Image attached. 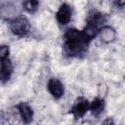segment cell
Instances as JSON below:
<instances>
[{
	"label": "cell",
	"mask_w": 125,
	"mask_h": 125,
	"mask_svg": "<svg viewBox=\"0 0 125 125\" xmlns=\"http://www.w3.org/2000/svg\"><path fill=\"white\" fill-rule=\"evenodd\" d=\"M103 125H114V122L112 120V118H106L105 120H104L103 122Z\"/></svg>",
	"instance_id": "7c38bea8"
},
{
	"label": "cell",
	"mask_w": 125,
	"mask_h": 125,
	"mask_svg": "<svg viewBox=\"0 0 125 125\" xmlns=\"http://www.w3.org/2000/svg\"><path fill=\"white\" fill-rule=\"evenodd\" d=\"M23 7L24 9L28 12V13H34L37 11L38 9V6H39V2L36 1V0H28V1H25L23 2Z\"/></svg>",
	"instance_id": "30bf717a"
},
{
	"label": "cell",
	"mask_w": 125,
	"mask_h": 125,
	"mask_svg": "<svg viewBox=\"0 0 125 125\" xmlns=\"http://www.w3.org/2000/svg\"><path fill=\"white\" fill-rule=\"evenodd\" d=\"M71 14H72L71 7L66 3L62 4L60 6L57 14H56V18H57L58 22L62 25L67 24L71 20Z\"/></svg>",
	"instance_id": "277c9868"
},
{
	"label": "cell",
	"mask_w": 125,
	"mask_h": 125,
	"mask_svg": "<svg viewBox=\"0 0 125 125\" xmlns=\"http://www.w3.org/2000/svg\"><path fill=\"white\" fill-rule=\"evenodd\" d=\"M89 42L82 30L69 28L64 34V50L69 56L82 54L86 50Z\"/></svg>",
	"instance_id": "6da1fadb"
},
{
	"label": "cell",
	"mask_w": 125,
	"mask_h": 125,
	"mask_svg": "<svg viewBox=\"0 0 125 125\" xmlns=\"http://www.w3.org/2000/svg\"><path fill=\"white\" fill-rule=\"evenodd\" d=\"M104 108V100L99 99V98H95L89 105V109L91 110L92 114L96 117L99 116L103 112Z\"/></svg>",
	"instance_id": "ba28073f"
},
{
	"label": "cell",
	"mask_w": 125,
	"mask_h": 125,
	"mask_svg": "<svg viewBox=\"0 0 125 125\" xmlns=\"http://www.w3.org/2000/svg\"><path fill=\"white\" fill-rule=\"evenodd\" d=\"M89 102L87 99L83 98V97H79L76 99L74 104L72 105L71 109H70V113L77 119V118H81L88 110H89Z\"/></svg>",
	"instance_id": "3957f363"
},
{
	"label": "cell",
	"mask_w": 125,
	"mask_h": 125,
	"mask_svg": "<svg viewBox=\"0 0 125 125\" xmlns=\"http://www.w3.org/2000/svg\"><path fill=\"white\" fill-rule=\"evenodd\" d=\"M18 109H19L20 116H21L23 123L29 124V123L32 122V120H33V110L27 104H25V103L19 104Z\"/></svg>",
	"instance_id": "52a82bcc"
},
{
	"label": "cell",
	"mask_w": 125,
	"mask_h": 125,
	"mask_svg": "<svg viewBox=\"0 0 125 125\" xmlns=\"http://www.w3.org/2000/svg\"><path fill=\"white\" fill-rule=\"evenodd\" d=\"M13 73V64L9 58L0 62V81L6 82Z\"/></svg>",
	"instance_id": "8992f818"
},
{
	"label": "cell",
	"mask_w": 125,
	"mask_h": 125,
	"mask_svg": "<svg viewBox=\"0 0 125 125\" xmlns=\"http://www.w3.org/2000/svg\"><path fill=\"white\" fill-rule=\"evenodd\" d=\"M10 29L13 32V34L19 37H23L29 32L30 25L25 18L18 17L10 21Z\"/></svg>",
	"instance_id": "7a4b0ae2"
},
{
	"label": "cell",
	"mask_w": 125,
	"mask_h": 125,
	"mask_svg": "<svg viewBox=\"0 0 125 125\" xmlns=\"http://www.w3.org/2000/svg\"><path fill=\"white\" fill-rule=\"evenodd\" d=\"M99 32H101V37L105 42L111 41L114 38V36H115L114 30L111 27H108V26H104Z\"/></svg>",
	"instance_id": "9c48e42d"
},
{
	"label": "cell",
	"mask_w": 125,
	"mask_h": 125,
	"mask_svg": "<svg viewBox=\"0 0 125 125\" xmlns=\"http://www.w3.org/2000/svg\"><path fill=\"white\" fill-rule=\"evenodd\" d=\"M48 90L55 99H61L64 93L62 82L56 78H51L48 81Z\"/></svg>",
	"instance_id": "5b68a950"
},
{
	"label": "cell",
	"mask_w": 125,
	"mask_h": 125,
	"mask_svg": "<svg viewBox=\"0 0 125 125\" xmlns=\"http://www.w3.org/2000/svg\"><path fill=\"white\" fill-rule=\"evenodd\" d=\"M8 56H9V47L5 45L0 46V62L7 59Z\"/></svg>",
	"instance_id": "8fae6325"
}]
</instances>
